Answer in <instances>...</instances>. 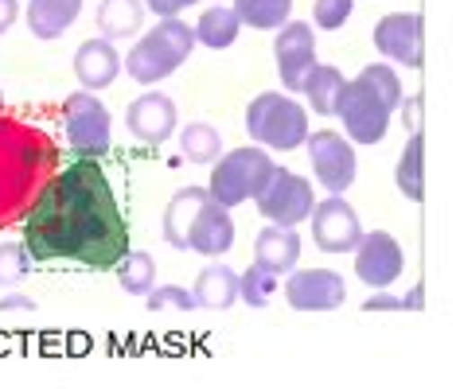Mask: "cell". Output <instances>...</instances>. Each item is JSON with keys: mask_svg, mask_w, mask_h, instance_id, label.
I'll return each mask as SVG.
<instances>
[{"mask_svg": "<svg viewBox=\"0 0 460 389\" xmlns=\"http://www.w3.org/2000/svg\"><path fill=\"white\" fill-rule=\"evenodd\" d=\"M273 55H278V74L289 94H301V82L305 74L313 71L316 63V39H313V28L305 20H285L278 39H273Z\"/></svg>", "mask_w": 460, "mask_h": 389, "instance_id": "5bb4252c", "label": "cell"}, {"mask_svg": "<svg viewBox=\"0 0 460 389\" xmlns=\"http://www.w3.org/2000/svg\"><path fill=\"white\" fill-rule=\"evenodd\" d=\"M180 148L191 164H215V160L223 156V136H218L215 125L191 121V125H183V133H180Z\"/></svg>", "mask_w": 460, "mask_h": 389, "instance_id": "4316f807", "label": "cell"}, {"mask_svg": "<svg viewBox=\"0 0 460 389\" xmlns=\"http://www.w3.org/2000/svg\"><path fill=\"white\" fill-rule=\"evenodd\" d=\"M285 300L296 312H336L348 300V284L336 269H293L285 281Z\"/></svg>", "mask_w": 460, "mask_h": 389, "instance_id": "4fadbf2b", "label": "cell"}, {"mask_svg": "<svg viewBox=\"0 0 460 389\" xmlns=\"http://www.w3.org/2000/svg\"><path fill=\"white\" fill-rule=\"evenodd\" d=\"M75 74L78 82H83V90H106L113 86V78L121 74V55L118 48H113L110 39H86L83 48L75 51Z\"/></svg>", "mask_w": 460, "mask_h": 389, "instance_id": "e0dca14e", "label": "cell"}, {"mask_svg": "<svg viewBox=\"0 0 460 389\" xmlns=\"http://www.w3.org/2000/svg\"><path fill=\"white\" fill-rule=\"evenodd\" d=\"M273 168L278 164H273V156H266V148H258V144L234 148V152H226L223 160H215L207 194H211L218 207L234 211V207H243L246 199H254V194L266 187Z\"/></svg>", "mask_w": 460, "mask_h": 389, "instance_id": "277c9868", "label": "cell"}, {"mask_svg": "<svg viewBox=\"0 0 460 389\" xmlns=\"http://www.w3.org/2000/svg\"><path fill=\"white\" fill-rule=\"evenodd\" d=\"M390 113L394 109H390L383 98L371 94L359 78H351V82L343 86L336 117L348 125V136L355 144H383V136L390 129Z\"/></svg>", "mask_w": 460, "mask_h": 389, "instance_id": "ba28073f", "label": "cell"}, {"mask_svg": "<svg viewBox=\"0 0 460 389\" xmlns=\"http://www.w3.org/2000/svg\"><path fill=\"white\" fill-rule=\"evenodd\" d=\"M195 307L203 312H226L230 304L238 300V272L226 265V261H211L199 277H195Z\"/></svg>", "mask_w": 460, "mask_h": 389, "instance_id": "d6986e66", "label": "cell"}, {"mask_svg": "<svg viewBox=\"0 0 460 389\" xmlns=\"http://www.w3.org/2000/svg\"><path fill=\"white\" fill-rule=\"evenodd\" d=\"M343 86H348V78H343L336 66L313 63V71H308L305 82H301V94H308V106H313L320 117H336L340 98H343Z\"/></svg>", "mask_w": 460, "mask_h": 389, "instance_id": "603a6c76", "label": "cell"}, {"mask_svg": "<svg viewBox=\"0 0 460 389\" xmlns=\"http://www.w3.org/2000/svg\"><path fill=\"white\" fill-rule=\"evenodd\" d=\"M191 48H195L191 24H183L180 16H168V20H160L153 31H145V36L133 43L129 59H125L121 66L129 71L133 82L156 86V82H164L168 74L180 71V63L191 55Z\"/></svg>", "mask_w": 460, "mask_h": 389, "instance_id": "3957f363", "label": "cell"}, {"mask_svg": "<svg viewBox=\"0 0 460 389\" xmlns=\"http://www.w3.org/2000/svg\"><path fill=\"white\" fill-rule=\"evenodd\" d=\"M278 292V272L250 265L246 272H238V300H246L250 307H266Z\"/></svg>", "mask_w": 460, "mask_h": 389, "instance_id": "f1b7e54d", "label": "cell"}, {"mask_svg": "<svg viewBox=\"0 0 460 389\" xmlns=\"http://www.w3.org/2000/svg\"><path fill=\"white\" fill-rule=\"evenodd\" d=\"M113 269H118L121 292H129V296H148V292H153V284H156V261H153V254L129 249V254H125Z\"/></svg>", "mask_w": 460, "mask_h": 389, "instance_id": "484cf974", "label": "cell"}, {"mask_svg": "<svg viewBox=\"0 0 460 389\" xmlns=\"http://www.w3.org/2000/svg\"><path fill=\"white\" fill-rule=\"evenodd\" d=\"M24 249L36 261L113 269L129 254V219L118 207L98 156H75L51 176L24 214Z\"/></svg>", "mask_w": 460, "mask_h": 389, "instance_id": "6da1fadb", "label": "cell"}, {"mask_svg": "<svg viewBox=\"0 0 460 389\" xmlns=\"http://www.w3.org/2000/svg\"><path fill=\"white\" fill-rule=\"evenodd\" d=\"M0 109H4V90H0Z\"/></svg>", "mask_w": 460, "mask_h": 389, "instance_id": "ab89813d", "label": "cell"}, {"mask_svg": "<svg viewBox=\"0 0 460 389\" xmlns=\"http://www.w3.org/2000/svg\"><path fill=\"white\" fill-rule=\"evenodd\" d=\"M359 82L371 90V94H378L386 101L390 109H398L402 106V82H398V74H394V66H386V63H371V66H363L359 74Z\"/></svg>", "mask_w": 460, "mask_h": 389, "instance_id": "f546056e", "label": "cell"}, {"mask_svg": "<svg viewBox=\"0 0 460 389\" xmlns=\"http://www.w3.org/2000/svg\"><path fill=\"white\" fill-rule=\"evenodd\" d=\"M148 300V312H164V307H180V312H195V296L188 289H180V284H153V292L145 296Z\"/></svg>", "mask_w": 460, "mask_h": 389, "instance_id": "1f68e13d", "label": "cell"}, {"mask_svg": "<svg viewBox=\"0 0 460 389\" xmlns=\"http://www.w3.org/2000/svg\"><path fill=\"white\" fill-rule=\"evenodd\" d=\"M230 246H234V219H230L226 207H218L207 194L203 207L195 211V219L188 226V249L203 257H223L230 254Z\"/></svg>", "mask_w": 460, "mask_h": 389, "instance_id": "9a60e30c", "label": "cell"}, {"mask_svg": "<svg viewBox=\"0 0 460 389\" xmlns=\"http://www.w3.org/2000/svg\"><path fill=\"white\" fill-rule=\"evenodd\" d=\"M363 312H406V304H402L398 296H390L386 289H378V292L371 296V300L363 304Z\"/></svg>", "mask_w": 460, "mask_h": 389, "instance_id": "e575fe53", "label": "cell"}, {"mask_svg": "<svg viewBox=\"0 0 460 389\" xmlns=\"http://www.w3.org/2000/svg\"><path fill=\"white\" fill-rule=\"evenodd\" d=\"M238 31H243V20H238L234 8L215 4V8H207L199 16V24H195V43H203V48H211V51H223L238 39Z\"/></svg>", "mask_w": 460, "mask_h": 389, "instance_id": "cb8c5ba5", "label": "cell"}, {"mask_svg": "<svg viewBox=\"0 0 460 389\" xmlns=\"http://www.w3.org/2000/svg\"><path fill=\"white\" fill-rule=\"evenodd\" d=\"M125 125L141 144H164L176 133V101L168 94H141L125 109Z\"/></svg>", "mask_w": 460, "mask_h": 389, "instance_id": "2e32d148", "label": "cell"}, {"mask_svg": "<svg viewBox=\"0 0 460 389\" xmlns=\"http://www.w3.org/2000/svg\"><path fill=\"white\" fill-rule=\"evenodd\" d=\"M141 24H145V0H102L98 4L94 28L102 39H110V43L129 39L141 31Z\"/></svg>", "mask_w": 460, "mask_h": 389, "instance_id": "44dd1931", "label": "cell"}, {"mask_svg": "<svg viewBox=\"0 0 460 389\" xmlns=\"http://www.w3.org/2000/svg\"><path fill=\"white\" fill-rule=\"evenodd\" d=\"M402 304H406V312H421V307H425V284L421 281L413 284L410 296H402Z\"/></svg>", "mask_w": 460, "mask_h": 389, "instance_id": "f35d334b", "label": "cell"}, {"mask_svg": "<svg viewBox=\"0 0 460 389\" xmlns=\"http://www.w3.org/2000/svg\"><path fill=\"white\" fill-rule=\"evenodd\" d=\"M351 8H355V0H316V4H313V20H316V28L336 31V28L348 24Z\"/></svg>", "mask_w": 460, "mask_h": 389, "instance_id": "d6a6232c", "label": "cell"}, {"mask_svg": "<svg viewBox=\"0 0 460 389\" xmlns=\"http://www.w3.org/2000/svg\"><path fill=\"white\" fill-rule=\"evenodd\" d=\"M402 117H406V129L413 133V129H421V98L413 94L410 101L402 98Z\"/></svg>", "mask_w": 460, "mask_h": 389, "instance_id": "8d00e7d4", "label": "cell"}, {"mask_svg": "<svg viewBox=\"0 0 460 389\" xmlns=\"http://www.w3.org/2000/svg\"><path fill=\"white\" fill-rule=\"evenodd\" d=\"M16 16H20V0H0V36L16 24Z\"/></svg>", "mask_w": 460, "mask_h": 389, "instance_id": "74e56055", "label": "cell"}, {"mask_svg": "<svg viewBox=\"0 0 460 389\" xmlns=\"http://www.w3.org/2000/svg\"><path fill=\"white\" fill-rule=\"evenodd\" d=\"M28 269H31V257L24 246L20 242L0 246V289H16V284L28 277Z\"/></svg>", "mask_w": 460, "mask_h": 389, "instance_id": "4dcf8cb0", "label": "cell"}, {"mask_svg": "<svg viewBox=\"0 0 460 389\" xmlns=\"http://www.w3.org/2000/svg\"><path fill=\"white\" fill-rule=\"evenodd\" d=\"M63 121H66V144L75 148V156H102L110 152V133L113 117L102 101L83 90L63 101Z\"/></svg>", "mask_w": 460, "mask_h": 389, "instance_id": "52a82bcc", "label": "cell"}, {"mask_svg": "<svg viewBox=\"0 0 460 389\" xmlns=\"http://www.w3.org/2000/svg\"><path fill=\"white\" fill-rule=\"evenodd\" d=\"M191 4H199V0H145V8H148V13H156L160 20L180 16L183 8H191Z\"/></svg>", "mask_w": 460, "mask_h": 389, "instance_id": "836d02e7", "label": "cell"}, {"mask_svg": "<svg viewBox=\"0 0 460 389\" xmlns=\"http://www.w3.org/2000/svg\"><path fill=\"white\" fill-rule=\"evenodd\" d=\"M203 199H207V187H180L168 199V207H164V242L172 249H183V254H188V226L195 219V211L203 207Z\"/></svg>", "mask_w": 460, "mask_h": 389, "instance_id": "7402d4cb", "label": "cell"}, {"mask_svg": "<svg viewBox=\"0 0 460 389\" xmlns=\"http://www.w3.org/2000/svg\"><path fill=\"white\" fill-rule=\"evenodd\" d=\"M59 168V144L40 125L0 109V230L24 219Z\"/></svg>", "mask_w": 460, "mask_h": 389, "instance_id": "7a4b0ae2", "label": "cell"}, {"mask_svg": "<svg viewBox=\"0 0 460 389\" xmlns=\"http://www.w3.org/2000/svg\"><path fill=\"white\" fill-rule=\"evenodd\" d=\"M305 148H308V160H313L320 187H328L332 194H343L355 183V148L340 133H332V129L308 133Z\"/></svg>", "mask_w": 460, "mask_h": 389, "instance_id": "8fae6325", "label": "cell"}, {"mask_svg": "<svg viewBox=\"0 0 460 389\" xmlns=\"http://www.w3.org/2000/svg\"><path fill=\"white\" fill-rule=\"evenodd\" d=\"M375 48L390 63H402L410 71L425 66V20L421 13H390L375 24Z\"/></svg>", "mask_w": 460, "mask_h": 389, "instance_id": "9c48e42d", "label": "cell"}, {"mask_svg": "<svg viewBox=\"0 0 460 389\" xmlns=\"http://www.w3.org/2000/svg\"><path fill=\"white\" fill-rule=\"evenodd\" d=\"M402 269H406V257H402V246L394 234L371 230L359 238V246H355V277L367 289H390L402 277Z\"/></svg>", "mask_w": 460, "mask_h": 389, "instance_id": "7c38bea8", "label": "cell"}, {"mask_svg": "<svg viewBox=\"0 0 460 389\" xmlns=\"http://www.w3.org/2000/svg\"><path fill=\"white\" fill-rule=\"evenodd\" d=\"M254 203H258L261 219H270V226H296L313 214L316 194L305 176H296L289 168H273L266 187L254 194Z\"/></svg>", "mask_w": 460, "mask_h": 389, "instance_id": "8992f818", "label": "cell"}, {"mask_svg": "<svg viewBox=\"0 0 460 389\" xmlns=\"http://www.w3.org/2000/svg\"><path fill=\"white\" fill-rule=\"evenodd\" d=\"M246 133L261 148L293 152L308 141V113L289 94H258L246 106Z\"/></svg>", "mask_w": 460, "mask_h": 389, "instance_id": "5b68a950", "label": "cell"}, {"mask_svg": "<svg viewBox=\"0 0 460 389\" xmlns=\"http://www.w3.org/2000/svg\"><path fill=\"white\" fill-rule=\"evenodd\" d=\"M301 261V238L296 226H266L254 242V265L270 269V272H293Z\"/></svg>", "mask_w": 460, "mask_h": 389, "instance_id": "ac0fdd59", "label": "cell"}, {"mask_svg": "<svg viewBox=\"0 0 460 389\" xmlns=\"http://www.w3.org/2000/svg\"><path fill=\"white\" fill-rule=\"evenodd\" d=\"M234 13L258 31H278L293 16V0H234Z\"/></svg>", "mask_w": 460, "mask_h": 389, "instance_id": "83f0119b", "label": "cell"}, {"mask_svg": "<svg viewBox=\"0 0 460 389\" xmlns=\"http://www.w3.org/2000/svg\"><path fill=\"white\" fill-rule=\"evenodd\" d=\"M0 312H36V300L20 296V292H8V296H0Z\"/></svg>", "mask_w": 460, "mask_h": 389, "instance_id": "d590c367", "label": "cell"}, {"mask_svg": "<svg viewBox=\"0 0 460 389\" xmlns=\"http://www.w3.org/2000/svg\"><path fill=\"white\" fill-rule=\"evenodd\" d=\"M83 13V0H28V31L36 39H59Z\"/></svg>", "mask_w": 460, "mask_h": 389, "instance_id": "ffe728a7", "label": "cell"}, {"mask_svg": "<svg viewBox=\"0 0 460 389\" xmlns=\"http://www.w3.org/2000/svg\"><path fill=\"white\" fill-rule=\"evenodd\" d=\"M421 156H425V136H421V129H413L406 148H402V156H398V168H394V183H398V191L406 194L410 203H421L425 199Z\"/></svg>", "mask_w": 460, "mask_h": 389, "instance_id": "d4e9b609", "label": "cell"}, {"mask_svg": "<svg viewBox=\"0 0 460 389\" xmlns=\"http://www.w3.org/2000/svg\"><path fill=\"white\" fill-rule=\"evenodd\" d=\"M308 222H313V242L324 249V254H348L363 238L359 214H355V207L343 194H328L324 203H313Z\"/></svg>", "mask_w": 460, "mask_h": 389, "instance_id": "30bf717a", "label": "cell"}]
</instances>
